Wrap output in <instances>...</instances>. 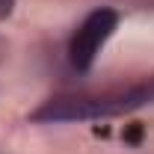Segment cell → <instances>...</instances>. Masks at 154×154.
Wrapping results in <instances>:
<instances>
[{
    "label": "cell",
    "instance_id": "obj_1",
    "mask_svg": "<svg viewBox=\"0 0 154 154\" xmlns=\"http://www.w3.org/2000/svg\"><path fill=\"white\" fill-rule=\"evenodd\" d=\"M154 104V74L139 83L110 86L101 92H71V95L48 98L38 110L30 113V122H83V119H107Z\"/></svg>",
    "mask_w": 154,
    "mask_h": 154
},
{
    "label": "cell",
    "instance_id": "obj_2",
    "mask_svg": "<svg viewBox=\"0 0 154 154\" xmlns=\"http://www.w3.org/2000/svg\"><path fill=\"white\" fill-rule=\"evenodd\" d=\"M116 27H119V12L110 6H98L80 21V27L68 42V62L74 71H89L95 65L101 48L116 33Z\"/></svg>",
    "mask_w": 154,
    "mask_h": 154
},
{
    "label": "cell",
    "instance_id": "obj_3",
    "mask_svg": "<svg viewBox=\"0 0 154 154\" xmlns=\"http://www.w3.org/2000/svg\"><path fill=\"white\" fill-rule=\"evenodd\" d=\"M15 9V0H0V21H6Z\"/></svg>",
    "mask_w": 154,
    "mask_h": 154
}]
</instances>
